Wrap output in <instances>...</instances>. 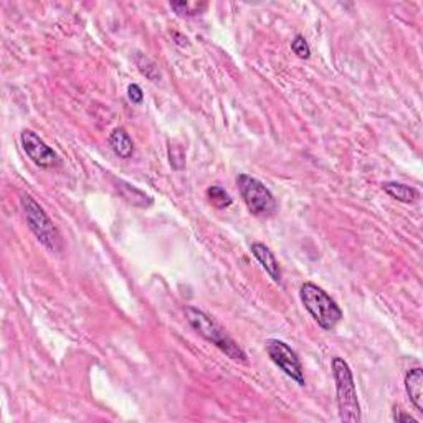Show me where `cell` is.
Masks as SVG:
<instances>
[{
  "instance_id": "cell-14",
  "label": "cell",
  "mask_w": 423,
  "mask_h": 423,
  "mask_svg": "<svg viewBox=\"0 0 423 423\" xmlns=\"http://www.w3.org/2000/svg\"><path fill=\"white\" fill-rule=\"evenodd\" d=\"M291 50L298 56V59H301V60H307L311 56V47L302 35H296L295 38H293Z\"/></svg>"
},
{
  "instance_id": "cell-15",
  "label": "cell",
  "mask_w": 423,
  "mask_h": 423,
  "mask_svg": "<svg viewBox=\"0 0 423 423\" xmlns=\"http://www.w3.org/2000/svg\"><path fill=\"white\" fill-rule=\"evenodd\" d=\"M169 159H171V166L174 167L176 171L184 169L185 154L179 146H169Z\"/></svg>"
},
{
  "instance_id": "cell-12",
  "label": "cell",
  "mask_w": 423,
  "mask_h": 423,
  "mask_svg": "<svg viewBox=\"0 0 423 423\" xmlns=\"http://www.w3.org/2000/svg\"><path fill=\"white\" fill-rule=\"evenodd\" d=\"M207 199L215 209H227L232 205V197L228 195V192L220 185H212L207 189Z\"/></svg>"
},
{
  "instance_id": "cell-18",
  "label": "cell",
  "mask_w": 423,
  "mask_h": 423,
  "mask_svg": "<svg viewBox=\"0 0 423 423\" xmlns=\"http://www.w3.org/2000/svg\"><path fill=\"white\" fill-rule=\"evenodd\" d=\"M392 418L396 422H408V423H417V420L415 418H413L410 413H405L403 410H398V408H396V410H393V415H392Z\"/></svg>"
},
{
  "instance_id": "cell-6",
  "label": "cell",
  "mask_w": 423,
  "mask_h": 423,
  "mask_svg": "<svg viewBox=\"0 0 423 423\" xmlns=\"http://www.w3.org/2000/svg\"><path fill=\"white\" fill-rule=\"evenodd\" d=\"M264 348H266V354L273 360V364L278 365L291 381H295L300 387L306 386L305 369H302L301 360L285 341L270 339L266 341Z\"/></svg>"
},
{
  "instance_id": "cell-10",
  "label": "cell",
  "mask_w": 423,
  "mask_h": 423,
  "mask_svg": "<svg viewBox=\"0 0 423 423\" xmlns=\"http://www.w3.org/2000/svg\"><path fill=\"white\" fill-rule=\"evenodd\" d=\"M109 146L118 157L131 159L134 156V142L124 128H116L109 134Z\"/></svg>"
},
{
  "instance_id": "cell-8",
  "label": "cell",
  "mask_w": 423,
  "mask_h": 423,
  "mask_svg": "<svg viewBox=\"0 0 423 423\" xmlns=\"http://www.w3.org/2000/svg\"><path fill=\"white\" fill-rule=\"evenodd\" d=\"M250 250H252V255L258 259L259 264L263 266V270L268 273V276H270L275 283H281L280 263H278L275 253L271 252L270 247H266L264 243L255 242V243H252Z\"/></svg>"
},
{
  "instance_id": "cell-11",
  "label": "cell",
  "mask_w": 423,
  "mask_h": 423,
  "mask_svg": "<svg viewBox=\"0 0 423 423\" xmlns=\"http://www.w3.org/2000/svg\"><path fill=\"white\" fill-rule=\"evenodd\" d=\"M382 189L387 195H391L397 202H402V204H413L420 199L417 189L407 184H400V182H384Z\"/></svg>"
},
{
  "instance_id": "cell-2",
  "label": "cell",
  "mask_w": 423,
  "mask_h": 423,
  "mask_svg": "<svg viewBox=\"0 0 423 423\" xmlns=\"http://www.w3.org/2000/svg\"><path fill=\"white\" fill-rule=\"evenodd\" d=\"M333 376L336 382V400H338L339 418L345 423H359L362 420L360 403L355 391L352 370L343 357H333L331 360Z\"/></svg>"
},
{
  "instance_id": "cell-16",
  "label": "cell",
  "mask_w": 423,
  "mask_h": 423,
  "mask_svg": "<svg viewBox=\"0 0 423 423\" xmlns=\"http://www.w3.org/2000/svg\"><path fill=\"white\" fill-rule=\"evenodd\" d=\"M171 8L179 13V16H197V13H200L199 6H192V4L185 2V0H180V2H171Z\"/></svg>"
},
{
  "instance_id": "cell-3",
  "label": "cell",
  "mask_w": 423,
  "mask_h": 423,
  "mask_svg": "<svg viewBox=\"0 0 423 423\" xmlns=\"http://www.w3.org/2000/svg\"><path fill=\"white\" fill-rule=\"evenodd\" d=\"M301 302L323 331H334L343 321V309L333 298L314 283H305L300 290Z\"/></svg>"
},
{
  "instance_id": "cell-4",
  "label": "cell",
  "mask_w": 423,
  "mask_h": 423,
  "mask_svg": "<svg viewBox=\"0 0 423 423\" xmlns=\"http://www.w3.org/2000/svg\"><path fill=\"white\" fill-rule=\"evenodd\" d=\"M20 207L28 228L35 235L38 242L50 250V252H60L63 248V240H61L59 228L55 227V223L48 217L47 212L43 210V207L28 194L22 195Z\"/></svg>"
},
{
  "instance_id": "cell-1",
  "label": "cell",
  "mask_w": 423,
  "mask_h": 423,
  "mask_svg": "<svg viewBox=\"0 0 423 423\" xmlns=\"http://www.w3.org/2000/svg\"><path fill=\"white\" fill-rule=\"evenodd\" d=\"M185 317L197 334H200L205 341H209V343L214 344L219 350H222L227 357L233 360H242V362L247 360L245 350L240 348V345L227 334V331H225L217 321L212 319L207 312L197 309V307L187 306Z\"/></svg>"
},
{
  "instance_id": "cell-7",
  "label": "cell",
  "mask_w": 423,
  "mask_h": 423,
  "mask_svg": "<svg viewBox=\"0 0 423 423\" xmlns=\"http://www.w3.org/2000/svg\"><path fill=\"white\" fill-rule=\"evenodd\" d=\"M22 149L25 151L28 159L33 164L42 167V169H55L61 166V159L43 139L33 133L32 129H25L20 134Z\"/></svg>"
},
{
  "instance_id": "cell-5",
  "label": "cell",
  "mask_w": 423,
  "mask_h": 423,
  "mask_svg": "<svg viewBox=\"0 0 423 423\" xmlns=\"http://www.w3.org/2000/svg\"><path fill=\"white\" fill-rule=\"evenodd\" d=\"M237 185L250 214L259 219L273 217L276 214L278 205L275 197L262 180L248 174H240L237 177Z\"/></svg>"
},
{
  "instance_id": "cell-17",
  "label": "cell",
  "mask_w": 423,
  "mask_h": 423,
  "mask_svg": "<svg viewBox=\"0 0 423 423\" xmlns=\"http://www.w3.org/2000/svg\"><path fill=\"white\" fill-rule=\"evenodd\" d=\"M128 98L133 104H141L144 101V93H142L141 86L136 85V83L129 85L128 86Z\"/></svg>"
},
{
  "instance_id": "cell-9",
  "label": "cell",
  "mask_w": 423,
  "mask_h": 423,
  "mask_svg": "<svg viewBox=\"0 0 423 423\" xmlns=\"http://www.w3.org/2000/svg\"><path fill=\"white\" fill-rule=\"evenodd\" d=\"M405 391L415 410L423 413V370L410 369L405 374Z\"/></svg>"
},
{
  "instance_id": "cell-13",
  "label": "cell",
  "mask_w": 423,
  "mask_h": 423,
  "mask_svg": "<svg viewBox=\"0 0 423 423\" xmlns=\"http://www.w3.org/2000/svg\"><path fill=\"white\" fill-rule=\"evenodd\" d=\"M136 63H137L139 71H141L142 75H146L151 81H159V78H161V73H159L157 66L154 65L152 61L147 59V56H144V55H141V53H137Z\"/></svg>"
}]
</instances>
